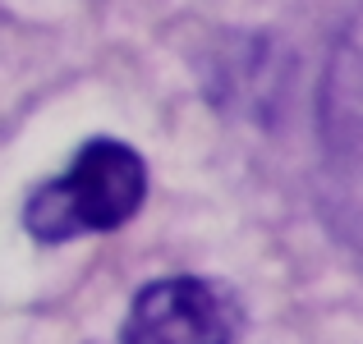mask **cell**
I'll return each instance as SVG.
<instances>
[{
	"label": "cell",
	"instance_id": "1",
	"mask_svg": "<svg viewBox=\"0 0 363 344\" xmlns=\"http://www.w3.org/2000/svg\"><path fill=\"white\" fill-rule=\"evenodd\" d=\"M147 197V166L116 138H92L60 179L28 197L23 225L42 243H65L79 234L120 229Z\"/></svg>",
	"mask_w": 363,
	"mask_h": 344
},
{
	"label": "cell",
	"instance_id": "2",
	"mask_svg": "<svg viewBox=\"0 0 363 344\" xmlns=\"http://www.w3.org/2000/svg\"><path fill=\"white\" fill-rule=\"evenodd\" d=\"M244 312L230 289L198 275H170L138 289L120 344H235Z\"/></svg>",
	"mask_w": 363,
	"mask_h": 344
},
{
	"label": "cell",
	"instance_id": "3",
	"mask_svg": "<svg viewBox=\"0 0 363 344\" xmlns=\"http://www.w3.org/2000/svg\"><path fill=\"white\" fill-rule=\"evenodd\" d=\"M322 129L336 147L363 138V14L345 28L331 55L327 88H322Z\"/></svg>",
	"mask_w": 363,
	"mask_h": 344
}]
</instances>
